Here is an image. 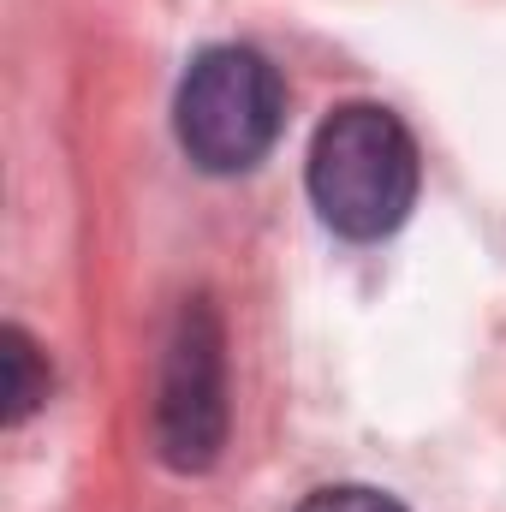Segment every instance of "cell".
<instances>
[{"label":"cell","mask_w":506,"mask_h":512,"mask_svg":"<svg viewBox=\"0 0 506 512\" xmlns=\"http://www.w3.org/2000/svg\"><path fill=\"white\" fill-rule=\"evenodd\" d=\"M310 203L340 239H387L417 203V143L381 102L334 108L310 143Z\"/></svg>","instance_id":"cell-1"},{"label":"cell","mask_w":506,"mask_h":512,"mask_svg":"<svg viewBox=\"0 0 506 512\" xmlns=\"http://www.w3.org/2000/svg\"><path fill=\"white\" fill-rule=\"evenodd\" d=\"M173 126H179L185 155L203 173H251L286 126L280 72L239 42L203 48L191 60V72L179 78Z\"/></svg>","instance_id":"cell-2"},{"label":"cell","mask_w":506,"mask_h":512,"mask_svg":"<svg viewBox=\"0 0 506 512\" xmlns=\"http://www.w3.org/2000/svg\"><path fill=\"white\" fill-rule=\"evenodd\" d=\"M227 447V334L209 298H185L155 382V453L167 471H209Z\"/></svg>","instance_id":"cell-3"},{"label":"cell","mask_w":506,"mask_h":512,"mask_svg":"<svg viewBox=\"0 0 506 512\" xmlns=\"http://www.w3.org/2000/svg\"><path fill=\"white\" fill-rule=\"evenodd\" d=\"M0 364H6V429H18L48 399V364L24 328H0Z\"/></svg>","instance_id":"cell-4"},{"label":"cell","mask_w":506,"mask_h":512,"mask_svg":"<svg viewBox=\"0 0 506 512\" xmlns=\"http://www.w3.org/2000/svg\"><path fill=\"white\" fill-rule=\"evenodd\" d=\"M298 512H405V507L393 495H381V489H364V483H334V489L304 495Z\"/></svg>","instance_id":"cell-5"}]
</instances>
